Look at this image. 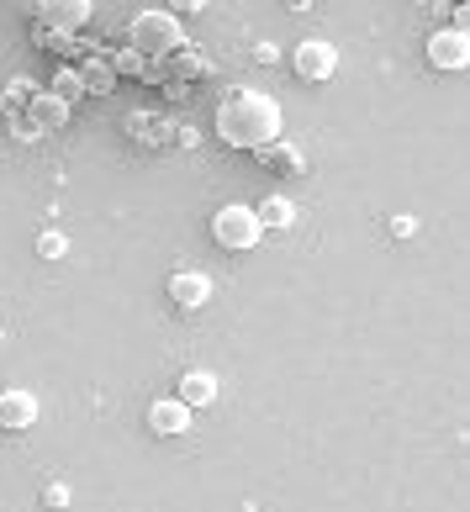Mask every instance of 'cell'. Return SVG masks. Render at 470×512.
<instances>
[{
    "mask_svg": "<svg viewBox=\"0 0 470 512\" xmlns=\"http://www.w3.org/2000/svg\"><path fill=\"white\" fill-rule=\"evenodd\" d=\"M90 16H96V6H90V0H43V6H37V27L69 37V32L90 27Z\"/></svg>",
    "mask_w": 470,
    "mask_h": 512,
    "instance_id": "5",
    "label": "cell"
},
{
    "mask_svg": "<svg viewBox=\"0 0 470 512\" xmlns=\"http://www.w3.org/2000/svg\"><path fill=\"white\" fill-rule=\"evenodd\" d=\"M175 69L180 74H206V59L201 53H175Z\"/></svg>",
    "mask_w": 470,
    "mask_h": 512,
    "instance_id": "18",
    "label": "cell"
},
{
    "mask_svg": "<svg viewBox=\"0 0 470 512\" xmlns=\"http://www.w3.org/2000/svg\"><path fill=\"white\" fill-rule=\"evenodd\" d=\"M53 96H59L64 106H74V101H80V96H90L85 74H80V69H59V74H53Z\"/></svg>",
    "mask_w": 470,
    "mask_h": 512,
    "instance_id": "14",
    "label": "cell"
},
{
    "mask_svg": "<svg viewBox=\"0 0 470 512\" xmlns=\"http://www.w3.org/2000/svg\"><path fill=\"white\" fill-rule=\"evenodd\" d=\"M32 423H37V396L32 391H0V428L27 433Z\"/></svg>",
    "mask_w": 470,
    "mask_h": 512,
    "instance_id": "9",
    "label": "cell"
},
{
    "mask_svg": "<svg viewBox=\"0 0 470 512\" xmlns=\"http://www.w3.org/2000/svg\"><path fill=\"white\" fill-rule=\"evenodd\" d=\"M428 64L434 69H470V37L455 32V27H439L434 37H428Z\"/></svg>",
    "mask_w": 470,
    "mask_h": 512,
    "instance_id": "6",
    "label": "cell"
},
{
    "mask_svg": "<svg viewBox=\"0 0 470 512\" xmlns=\"http://www.w3.org/2000/svg\"><path fill=\"white\" fill-rule=\"evenodd\" d=\"M169 301H175L180 312H201L206 301H212V275H201V270L169 275Z\"/></svg>",
    "mask_w": 470,
    "mask_h": 512,
    "instance_id": "7",
    "label": "cell"
},
{
    "mask_svg": "<svg viewBox=\"0 0 470 512\" xmlns=\"http://www.w3.org/2000/svg\"><path fill=\"white\" fill-rule=\"evenodd\" d=\"M291 69H296V80H307V85H323L338 74V48L323 43V37H302L291 53Z\"/></svg>",
    "mask_w": 470,
    "mask_h": 512,
    "instance_id": "4",
    "label": "cell"
},
{
    "mask_svg": "<svg viewBox=\"0 0 470 512\" xmlns=\"http://www.w3.org/2000/svg\"><path fill=\"white\" fill-rule=\"evenodd\" d=\"M64 249H69L64 233H43V238H37V254H43V259H64Z\"/></svg>",
    "mask_w": 470,
    "mask_h": 512,
    "instance_id": "17",
    "label": "cell"
},
{
    "mask_svg": "<svg viewBox=\"0 0 470 512\" xmlns=\"http://www.w3.org/2000/svg\"><path fill=\"white\" fill-rule=\"evenodd\" d=\"M280 127H286V117H280V101L265 96V90H249L238 85L228 101L217 106V138L238 148V154H265V148L280 143Z\"/></svg>",
    "mask_w": 470,
    "mask_h": 512,
    "instance_id": "1",
    "label": "cell"
},
{
    "mask_svg": "<svg viewBox=\"0 0 470 512\" xmlns=\"http://www.w3.org/2000/svg\"><path fill=\"white\" fill-rule=\"evenodd\" d=\"M32 122L43 127V132H48V127H64V122H69V106L48 90V96H37V101H32Z\"/></svg>",
    "mask_w": 470,
    "mask_h": 512,
    "instance_id": "13",
    "label": "cell"
},
{
    "mask_svg": "<svg viewBox=\"0 0 470 512\" xmlns=\"http://www.w3.org/2000/svg\"><path fill=\"white\" fill-rule=\"evenodd\" d=\"M43 502H48V507H64V502H69V486H48Z\"/></svg>",
    "mask_w": 470,
    "mask_h": 512,
    "instance_id": "19",
    "label": "cell"
},
{
    "mask_svg": "<svg viewBox=\"0 0 470 512\" xmlns=\"http://www.w3.org/2000/svg\"><path fill=\"white\" fill-rule=\"evenodd\" d=\"M254 159H259V164H270V169H280V175H302V169H307V159L296 154L286 138H280L275 148H265V154H254Z\"/></svg>",
    "mask_w": 470,
    "mask_h": 512,
    "instance_id": "11",
    "label": "cell"
},
{
    "mask_svg": "<svg viewBox=\"0 0 470 512\" xmlns=\"http://www.w3.org/2000/svg\"><path fill=\"white\" fill-rule=\"evenodd\" d=\"M259 222H265L270 233H286V227L296 222V201H286V196H265V206H259Z\"/></svg>",
    "mask_w": 470,
    "mask_h": 512,
    "instance_id": "12",
    "label": "cell"
},
{
    "mask_svg": "<svg viewBox=\"0 0 470 512\" xmlns=\"http://www.w3.org/2000/svg\"><path fill=\"white\" fill-rule=\"evenodd\" d=\"M133 43L138 53H154V59H175L185 48V27L175 11H138L133 16Z\"/></svg>",
    "mask_w": 470,
    "mask_h": 512,
    "instance_id": "2",
    "label": "cell"
},
{
    "mask_svg": "<svg viewBox=\"0 0 470 512\" xmlns=\"http://www.w3.org/2000/svg\"><path fill=\"white\" fill-rule=\"evenodd\" d=\"M80 74H85V85H90V90H111V85H117V74H111L106 59H85Z\"/></svg>",
    "mask_w": 470,
    "mask_h": 512,
    "instance_id": "16",
    "label": "cell"
},
{
    "mask_svg": "<svg viewBox=\"0 0 470 512\" xmlns=\"http://www.w3.org/2000/svg\"><path fill=\"white\" fill-rule=\"evenodd\" d=\"M217 391H222V386H217V375H212V370H185L175 396L196 412V407H212V402H217Z\"/></svg>",
    "mask_w": 470,
    "mask_h": 512,
    "instance_id": "10",
    "label": "cell"
},
{
    "mask_svg": "<svg viewBox=\"0 0 470 512\" xmlns=\"http://www.w3.org/2000/svg\"><path fill=\"white\" fill-rule=\"evenodd\" d=\"M455 32L470 37V0H465V6H455Z\"/></svg>",
    "mask_w": 470,
    "mask_h": 512,
    "instance_id": "20",
    "label": "cell"
},
{
    "mask_svg": "<svg viewBox=\"0 0 470 512\" xmlns=\"http://www.w3.org/2000/svg\"><path fill=\"white\" fill-rule=\"evenodd\" d=\"M148 428H154L159 439H180V433H191V407H185L180 396H159V402L148 407Z\"/></svg>",
    "mask_w": 470,
    "mask_h": 512,
    "instance_id": "8",
    "label": "cell"
},
{
    "mask_svg": "<svg viewBox=\"0 0 470 512\" xmlns=\"http://www.w3.org/2000/svg\"><path fill=\"white\" fill-rule=\"evenodd\" d=\"M106 64H111V74H148V59H143L138 48H117Z\"/></svg>",
    "mask_w": 470,
    "mask_h": 512,
    "instance_id": "15",
    "label": "cell"
},
{
    "mask_svg": "<svg viewBox=\"0 0 470 512\" xmlns=\"http://www.w3.org/2000/svg\"><path fill=\"white\" fill-rule=\"evenodd\" d=\"M212 238L222 243V249H233V254H249L254 243L265 238V222H259V206H243V201L217 206V217H212Z\"/></svg>",
    "mask_w": 470,
    "mask_h": 512,
    "instance_id": "3",
    "label": "cell"
},
{
    "mask_svg": "<svg viewBox=\"0 0 470 512\" xmlns=\"http://www.w3.org/2000/svg\"><path fill=\"white\" fill-rule=\"evenodd\" d=\"M254 59H259V64H275L280 53H275V43H259V48H254Z\"/></svg>",
    "mask_w": 470,
    "mask_h": 512,
    "instance_id": "21",
    "label": "cell"
}]
</instances>
